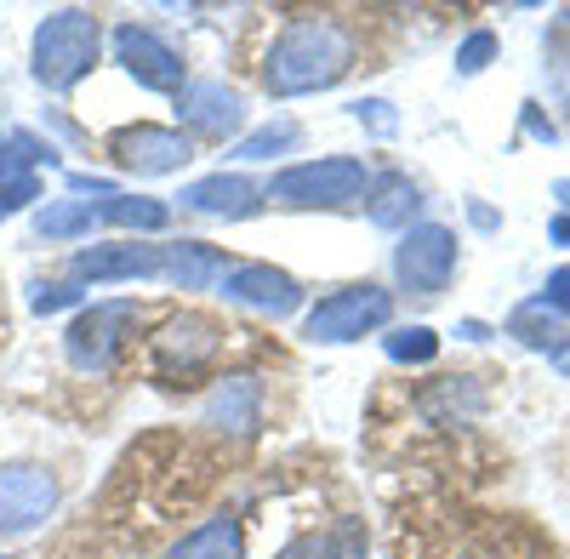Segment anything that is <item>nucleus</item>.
<instances>
[{
    "label": "nucleus",
    "mask_w": 570,
    "mask_h": 559,
    "mask_svg": "<svg viewBox=\"0 0 570 559\" xmlns=\"http://www.w3.org/2000/svg\"><path fill=\"white\" fill-rule=\"evenodd\" d=\"M360 40L343 18H325V12H303L292 18L268 58H263V91L268 98H308V91H331L348 69H354Z\"/></svg>",
    "instance_id": "obj_1"
},
{
    "label": "nucleus",
    "mask_w": 570,
    "mask_h": 559,
    "mask_svg": "<svg viewBox=\"0 0 570 559\" xmlns=\"http://www.w3.org/2000/svg\"><path fill=\"white\" fill-rule=\"evenodd\" d=\"M98 52H104L98 12H86V7L46 12L35 23V40H29V75L46 91H75L91 69H98Z\"/></svg>",
    "instance_id": "obj_2"
},
{
    "label": "nucleus",
    "mask_w": 570,
    "mask_h": 559,
    "mask_svg": "<svg viewBox=\"0 0 570 559\" xmlns=\"http://www.w3.org/2000/svg\"><path fill=\"white\" fill-rule=\"evenodd\" d=\"M268 200L285 212H343L354 200H365L371 189V171L354 155H320V160H297V166H279L268 183Z\"/></svg>",
    "instance_id": "obj_3"
},
{
    "label": "nucleus",
    "mask_w": 570,
    "mask_h": 559,
    "mask_svg": "<svg viewBox=\"0 0 570 559\" xmlns=\"http://www.w3.org/2000/svg\"><path fill=\"white\" fill-rule=\"evenodd\" d=\"M389 320H394V292L371 286V280H354V286L325 292L303 314V337L314 349H337V343H360L365 332H383Z\"/></svg>",
    "instance_id": "obj_4"
},
{
    "label": "nucleus",
    "mask_w": 570,
    "mask_h": 559,
    "mask_svg": "<svg viewBox=\"0 0 570 559\" xmlns=\"http://www.w3.org/2000/svg\"><path fill=\"white\" fill-rule=\"evenodd\" d=\"M142 320V303L137 297H104L75 314V325L63 332V354L75 371H109L126 349V337L137 332Z\"/></svg>",
    "instance_id": "obj_5"
},
{
    "label": "nucleus",
    "mask_w": 570,
    "mask_h": 559,
    "mask_svg": "<svg viewBox=\"0 0 570 559\" xmlns=\"http://www.w3.org/2000/svg\"><path fill=\"white\" fill-rule=\"evenodd\" d=\"M456 274V235L445 223H411L394 246V280L411 297H440Z\"/></svg>",
    "instance_id": "obj_6"
},
{
    "label": "nucleus",
    "mask_w": 570,
    "mask_h": 559,
    "mask_svg": "<svg viewBox=\"0 0 570 559\" xmlns=\"http://www.w3.org/2000/svg\"><path fill=\"white\" fill-rule=\"evenodd\" d=\"M109 155L120 171L131 177H166V171H183L195 160V137L183 126H155V120H137V126H120L109 137Z\"/></svg>",
    "instance_id": "obj_7"
},
{
    "label": "nucleus",
    "mask_w": 570,
    "mask_h": 559,
    "mask_svg": "<svg viewBox=\"0 0 570 559\" xmlns=\"http://www.w3.org/2000/svg\"><path fill=\"white\" fill-rule=\"evenodd\" d=\"M115 63L142 86V91H183L188 86V63L183 52L149 23H120L115 29Z\"/></svg>",
    "instance_id": "obj_8"
},
{
    "label": "nucleus",
    "mask_w": 570,
    "mask_h": 559,
    "mask_svg": "<svg viewBox=\"0 0 570 559\" xmlns=\"http://www.w3.org/2000/svg\"><path fill=\"white\" fill-rule=\"evenodd\" d=\"M177 120L188 137H212V144H240L246 137V91L228 80H188L177 91Z\"/></svg>",
    "instance_id": "obj_9"
},
{
    "label": "nucleus",
    "mask_w": 570,
    "mask_h": 559,
    "mask_svg": "<svg viewBox=\"0 0 570 559\" xmlns=\"http://www.w3.org/2000/svg\"><path fill=\"white\" fill-rule=\"evenodd\" d=\"M217 349H223V325L212 314H171L149 337V360L160 377H195L217 360Z\"/></svg>",
    "instance_id": "obj_10"
},
{
    "label": "nucleus",
    "mask_w": 570,
    "mask_h": 559,
    "mask_svg": "<svg viewBox=\"0 0 570 559\" xmlns=\"http://www.w3.org/2000/svg\"><path fill=\"white\" fill-rule=\"evenodd\" d=\"M75 286H120V280H166V246L149 241H104L69 257Z\"/></svg>",
    "instance_id": "obj_11"
},
{
    "label": "nucleus",
    "mask_w": 570,
    "mask_h": 559,
    "mask_svg": "<svg viewBox=\"0 0 570 559\" xmlns=\"http://www.w3.org/2000/svg\"><path fill=\"white\" fill-rule=\"evenodd\" d=\"M58 508V480L40 462H0V537H23Z\"/></svg>",
    "instance_id": "obj_12"
},
{
    "label": "nucleus",
    "mask_w": 570,
    "mask_h": 559,
    "mask_svg": "<svg viewBox=\"0 0 570 559\" xmlns=\"http://www.w3.org/2000/svg\"><path fill=\"white\" fill-rule=\"evenodd\" d=\"M228 303H240V308H257L268 320H285V314H297L303 308V280L297 274H285L274 263H234L223 274V286H217Z\"/></svg>",
    "instance_id": "obj_13"
},
{
    "label": "nucleus",
    "mask_w": 570,
    "mask_h": 559,
    "mask_svg": "<svg viewBox=\"0 0 570 559\" xmlns=\"http://www.w3.org/2000/svg\"><path fill=\"white\" fill-rule=\"evenodd\" d=\"M188 212H200V217H228V223H240V217H257L268 206V189L257 177L246 171H212V177H195L188 189L177 195Z\"/></svg>",
    "instance_id": "obj_14"
},
{
    "label": "nucleus",
    "mask_w": 570,
    "mask_h": 559,
    "mask_svg": "<svg viewBox=\"0 0 570 559\" xmlns=\"http://www.w3.org/2000/svg\"><path fill=\"white\" fill-rule=\"evenodd\" d=\"M263 416V377L252 371H234V377H217V389L200 405V423L223 429V434H252Z\"/></svg>",
    "instance_id": "obj_15"
},
{
    "label": "nucleus",
    "mask_w": 570,
    "mask_h": 559,
    "mask_svg": "<svg viewBox=\"0 0 570 559\" xmlns=\"http://www.w3.org/2000/svg\"><path fill=\"white\" fill-rule=\"evenodd\" d=\"M228 268H234V257L212 241H166V286L212 292V286H223Z\"/></svg>",
    "instance_id": "obj_16"
},
{
    "label": "nucleus",
    "mask_w": 570,
    "mask_h": 559,
    "mask_svg": "<svg viewBox=\"0 0 570 559\" xmlns=\"http://www.w3.org/2000/svg\"><path fill=\"white\" fill-rule=\"evenodd\" d=\"M365 217L376 223V228H394V235H405V228L416 223V212H422V189L405 177V171H383V177H371V189H365Z\"/></svg>",
    "instance_id": "obj_17"
},
{
    "label": "nucleus",
    "mask_w": 570,
    "mask_h": 559,
    "mask_svg": "<svg viewBox=\"0 0 570 559\" xmlns=\"http://www.w3.org/2000/svg\"><path fill=\"white\" fill-rule=\"evenodd\" d=\"M166 559H246V531L234 514H217V520L195 526L183 542H171Z\"/></svg>",
    "instance_id": "obj_18"
},
{
    "label": "nucleus",
    "mask_w": 570,
    "mask_h": 559,
    "mask_svg": "<svg viewBox=\"0 0 570 559\" xmlns=\"http://www.w3.org/2000/svg\"><path fill=\"white\" fill-rule=\"evenodd\" d=\"M98 223H115V228H131V235H166L171 228V206L155 200V195H109L98 200Z\"/></svg>",
    "instance_id": "obj_19"
},
{
    "label": "nucleus",
    "mask_w": 570,
    "mask_h": 559,
    "mask_svg": "<svg viewBox=\"0 0 570 559\" xmlns=\"http://www.w3.org/2000/svg\"><path fill=\"white\" fill-rule=\"evenodd\" d=\"M91 228H98V206L91 200L63 195V200H40L35 206V235L40 241H86Z\"/></svg>",
    "instance_id": "obj_20"
},
{
    "label": "nucleus",
    "mask_w": 570,
    "mask_h": 559,
    "mask_svg": "<svg viewBox=\"0 0 570 559\" xmlns=\"http://www.w3.org/2000/svg\"><path fill=\"white\" fill-rule=\"evenodd\" d=\"M297 144H303V126H297L292 115H279V120H268V126L246 131L228 155L240 160V166H257V160H274V155H297Z\"/></svg>",
    "instance_id": "obj_21"
},
{
    "label": "nucleus",
    "mask_w": 570,
    "mask_h": 559,
    "mask_svg": "<svg viewBox=\"0 0 570 559\" xmlns=\"http://www.w3.org/2000/svg\"><path fill=\"white\" fill-rule=\"evenodd\" d=\"M508 337H519L525 349H542V354H570L564 349V332H559V314H548L542 308V297H531V303H519L513 314H508Z\"/></svg>",
    "instance_id": "obj_22"
},
{
    "label": "nucleus",
    "mask_w": 570,
    "mask_h": 559,
    "mask_svg": "<svg viewBox=\"0 0 570 559\" xmlns=\"http://www.w3.org/2000/svg\"><path fill=\"white\" fill-rule=\"evenodd\" d=\"M383 349H389V360H400V365H428L440 354V337L428 332V325H394V332L383 337Z\"/></svg>",
    "instance_id": "obj_23"
},
{
    "label": "nucleus",
    "mask_w": 570,
    "mask_h": 559,
    "mask_svg": "<svg viewBox=\"0 0 570 559\" xmlns=\"http://www.w3.org/2000/svg\"><path fill=\"white\" fill-rule=\"evenodd\" d=\"M23 206H40V177L35 171H0V223L18 217Z\"/></svg>",
    "instance_id": "obj_24"
},
{
    "label": "nucleus",
    "mask_w": 570,
    "mask_h": 559,
    "mask_svg": "<svg viewBox=\"0 0 570 559\" xmlns=\"http://www.w3.org/2000/svg\"><path fill=\"white\" fill-rule=\"evenodd\" d=\"M491 58H497V35H491V29H473V35L456 46V75H480Z\"/></svg>",
    "instance_id": "obj_25"
},
{
    "label": "nucleus",
    "mask_w": 570,
    "mask_h": 559,
    "mask_svg": "<svg viewBox=\"0 0 570 559\" xmlns=\"http://www.w3.org/2000/svg\"><path fill=\"white\" fill-rule=\"evenodd\" d=\"M274 559H343V548L331 542L325 531H303V537H292V542H285Z\"/></svg>",
    "instance_id": "obj_26"
},
{
    "label": "nucleus",
    "mask_w": 570,
    "mask_h": 559,
    "mask_svg": "<svg viewBox=\"0 0 570 559\" xmlns=\"http://www.w3.org/2000/svg\"><path fill=\"white\" fill-rule=\"evenodd\" d=\"M86 292L75 286V280H52V286H35V297H29V308L35 314H58V308H75Z\"/></svg>",
    "instance_id": "obj_27"
},
{
    "label": "nucleus",
    "mask_w": 570,
    "mask_h": 559,
    "mask_svg": "<svg viewBox=\"0 0 570 559\" xmlns=\"http://www.w3.org/2000/svg\"><path fill=\"white\" fill-rule=\"evenodd\" d=\"M354 120H360V126H371L376 137H394V126H400V120H394V104H383V98L354 104Z\"/></svg>",
    "instance_id": "obj_28"
},
{
    "label": "nucleus",
    "mask_w": 570,
    "mask_h": 559,
    "mask_svg": "<svg viewBox=\"0 0 570 559\" xmlns=\"http://www.w3.org/2000/svg\"><path fill=\"white\" fill-rule=\"evenodd\" d=\"M542 308H548V314H570V268H553V274H548Z\"/></svg>",
    "instance_id": "obj_29"
},
{
    "label": "nucleus",
    "mask_w": 570,
    "mask_h": 559,
    "mask_svg": "<svg viewBox=\"0 0 570 559\" xmlns=\"http://www.w3.org/2000/svg\"><path fill=\"white\" fill-rule=\"evenodd\" d=\"M69 195H75V200H80V195H104V200H109V195H120V189H115L109 177H91V171H69Z\"/></svg>",
    "instance_id": "obj_30"
},
{
    "label": "nucleus",
    "mask_w": 570,
    "mask_h": 559,
    "mask_svg": "<svg viewBox=\"0 0 570 559\" xmlns=\"http://www.w3.org/2000/svg\"><path fill=\"white\" fill-rule=\"evenodd\" d=\"M468 217H473V228H497V212L480 206V200H468Z\"/></svg>",
    "instance_id": "obj_31"
},
{
    "label": "nucleus",
    "mask_w": 570,
    "mask_h": 559,
    "mask_svg": "<svg viewBox=\"0 0 570 559\" xmlns=\"http://www.w3.org/2000/svg\"><path fill=\"white\" fill-rule=\"evenodd\" d=\"M548 235H553V241H559V246H570V217H564V212H559V217H553V223H548Z\"/></svg>",
    "instance_id": "obj_32"
},
{
    "label": "nucleus",
    "mask_w": 570,
    "mask_h": 559,
    "mask_svg": "<svg viewBox=\"0 0 570 559\" xmlns=\"http://www.w3.org/2000/svg\"><path fill=\"white\" fill-rule=\"evenodd\" d=\"M553 200H559V206H564V217H570V177H559V183H553Z\"/></svg>",
    "instance_id": "obj_33"
}]
</instances>
